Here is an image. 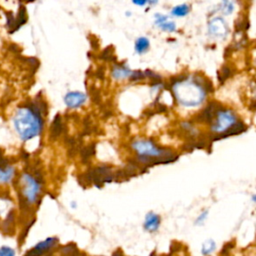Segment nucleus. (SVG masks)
<instances>
[{
    "mask_svg": "<svg viewBox=\"0 0 256 256\" xmlns=\"http://www.w3.org/2000/svg\"><path fill=\"white\" fill-rule=\"evenodd\" d=\"M44 110H46V106L36 102L18 108L13 118V123L22 140H29L41 132L43 125L41 114Z\"/></svg>",
    "mask_w": 256,
    "mask_h": 256,
    "instance_id": "f257e3e1",
    "label": "nucleus"
},
{
    "mask_svg": "<svg viewBox=\"0 0 256 256\" xmlns=\"http://www.w3.org/2000/svg\"><path fill=\"white\" fill-rule=\"evenodd\" d=\"M132 147L137 151L139 160L143 163H167L176 158L171 151L158 148L149 140L135 141Z\"/></svg>",
    "mask_w": 256,
    "mask_h": 256,
    "instance_id": "f03ea898",
    "label": "nucleus"
},
{
    "mask_svg": "<svg viewBox=\"0 0 256 256\" xmlns=\"http://www.w3.org/2000/svg\"><path fill=\"white\" fill-rule=\"evenodd\" d=\"M174 93L177 100L184 106H195L202 102L205 93L198 83L179 82L174 86Z\"/></svg>",
    "mask_w": 256,
    "mask_h": 256,
    "instance_id": "7ed1b4c3",
    "label": "nucleus"
},
{
    "mask_svg": "<svg viewBox=\"0 0 256 256\" xmlns=\"http://www.w3.org/2000/svg\"><path fill=\"white\" fill-rule=\"evenodd\" d=\"M23 181V195L26 201L29 203H34L37 199L40 190V184L36 178L30 174H24L22 177Z\"/></svg>",
    "mask_w": 256,
    "mask_h": 256,
    "instance_id": "20e7f679",
    "label": "nucleus"
},
{
    "mask_svg": "<svg viewBox=\"0 0 256 256\" xmlns=\"http://www.w3.org/2000/svg\"><path fill=\"white\" fill-rule=\"evenodd\" d=\"M236 122L235 115L230 110H220L217 114V122L213 126L212 130L217 133H224Z\"/></svg>",
    "mask_w": 256,
    "mask_h": 256,
    "instance_id": "39448f33",
    "label": "nucleus"
},
{
    "mask_svg": "<svg viewBox=\"0 0 256 256\" xmlns=\"http://www.w3.org/2000/svg\"><path fill=\"white\" fill-rule=\"evenodd\" d=\"M56 243H57L56 238H52V237L47 238L46 240L38 243L36 246H34L32 249L27 251L25 256H41L44 253H46L47 251H49L52 247H54Z\"/></svg>",
    "mask_w": 256,
    "mask_h": 256,
    "instance_id": "423d86ee",
    "label": "nucleus"
},
{
    "mask_svg": "<svg viewBox=\"0 0 256 256\" xmlns=\"http://www.w3.org/2000/svg\"><path fill=\"white\" fill-rule=\"evenodd\" d=\"M209 32L215 36L223 37L227 34L228 27L222 18L216 17L209 22Z\"/></svg>",
    "mask_w": 256,
    "mask_h": 256,
    "instance_id": "0eeeda50",
    "label": "nucleus"
},
{
    "mask_svg": "<svg viewBox=\"0 0 256 256\" xmlns=\"http://www.w3.org/2000/svg\"><path fill=\"white\" fill-rule=\"evenodd\" d=\"M86 101V95L82 92H69L64 97V102L70 108H77Z\"/></svg>",
    "mask_w": 256,
    "mask_h": 256,
    "instance_id": "6e6552de",
    "label": "nucleus"
},
{
    "mask_svg": "<svg viewBox=\"0 0 256 256\" xmlns=\"http://www.w3.org/2000/svg\"><path fill=\"white\" fill-rule=\"evenodd\" d=\"M160 225V217L157 214L149 213L146 216L145 222H144V228L147 231H155L158 229Z\"/></svg>",
    "mask_w": 256,
    "mask_h": 256,
    "instance_id": "1a4fd4ad",
    "label": "nucleus"
},
{
    "mask_svg": "<svg viewBox=\"0 0 256 256\" xmlns=\"http://www.w3.org/2000/svg\"><path fill=\"white\" fill-rule=\"evenodd\" d=\"M156 25L162 30L172 32L175 30L176 26L172 21H169L168 18L164 15H156Z\"/></svg>",
    "mask_w": 256,
    "mask_h": 256,
    "instance_id": "9d476101",
    "label": "nucleus"
},
{
    "mask_svg": "<svg viewBox=\"0 0 256 256\" xmlns=\"http://www.w3.org/2000/svg\"><path fill=\"white\" fill-rule=\"evenodd\" d=\"M14 175V168L7 165L0 166V183H6Z\"/></svg>",
    "mask_w": 256,
    "mask_h": 256,
    "instance_id": "9b49d317",
    "label": "nucleus"
},
{
    "mask_svg": "<svg viewBox=\"0 0 256 256\" xmlns=\"http://www.w3.org/2000/svg\"><path fill=\"white\" fill-rule=\"evenodd\" d=\"M62 128H63V125H62L61 117H60V115H56L52 122V125H51V136L54 138L58 137L62 133Z\"/></svg>",
    "mask_w": 256,
    "mask_h": 256,
    "instance_id": "f8f14e48",
    "label": "nucleus"
},
{
    "mask_svg": "<svg viewBox=\"0 0 256 256\" xmlns=\"http://www.w3.org/2000/svg\"><path fill=\"white\" fill-rule=\"evenodd\" d=\"M215 109H216V104L215 103H211L210 105H208L203 112L200 115V119L202 121L205 122H211L212 119L214 118V114H215Z\"/></svg>",
    "mask_w": 256,
    "mask_h": 256,
    "instance_id": "ddd939ff",
    "label": "nucleus"
},
{
    "mask_svg": "<svg viewBox=\"0 0 256 256\" xmlns=\"http://www.w3.org/2000/svg\"><path fill=\"white\" fill-rule=\"evenodd\" d=\"M27 21V14H26V9L25 7H21L19 9V13L17 15V17H15L14 20V27H13V32L17 29H19V27H21L25 22Z\"/></svg>",
    "mask_w": 256,
    "mask_h": 256,
    "instance_id": "4468645a",
    "label": "nucleus"
},
{
    "mask_svg": "<svg viewBox=\"0 0 256 256\" xmlns=\"http://www.w3.org/2000/svg\"><path fill=\"white\" fill-rule=\"evenodd\" d=\"M131 71L128 69V67H122V66H115L113 69V76L116 79H122L126 78L131 75Z\"/></svg>",
    "mask_w": 256,
    "mask_h": 256,
    "instance_id": "2eb2a0df",
    "label": "nucleus"
},
{
    "mask_svg": "<svg viewBox=\"0 0 256 256\" xmlns=\"http://www.w3.org/2000/svg\"><path fill=\"white\" fill-rule=\"evenodd\" d=\"M149 47V41L145 37H140L137 39L135 43V50L137 53H143L145 52Z\"/></svg>",
    "mask_w": 256,
    "mask_h": 256,
    "instance_id": "dca6fc26",
    "label": "nucleus"
},
{
    "mask_svg": "<svg viewBox=\"0 0 256 256\" xmlns=\"http://www.w3.org/2000/svg\"><path fill=\"white\" fill-rule=\"evenodd\" d=\"M189 12V6L187 4H181V5H178L176 7H174L172 9V14L175 15V16H179V17H182V16H185L187 15Z\"/></svg>",
    "mask_w": 256,
    "mask_h": 256,
    "instance_id": "f3484780",
    "label": "nucleus"
},
{
    "mask_svg": "<svg viewBox=\"0 0 256 256\" xmlns=\"http://www.w3.org/2000/svg\"><path fill=\"white\" fill-rule=\"evenodd\" d=\"M221 9H222V11H223L224 14L229 15V14L233 11V9H234L232 0H222Z\"/></svg>",
    "mask_w": 256,
    "mask_h": 256,
    "instance_id": "a211bd4d",
    "label": "nucleus"
},
{
    "mask_svg": "<svg viewBox=\"0 0 256 256\" xmlns=\"http://www.w3.org/2000/svg\"><path fill=\"white\" fill-rule=\"evenodd\" d=\"M215 249V242L213 240H208L204 245H203V248H202V253L204 255H208L210 254L211 252H213Z\"/></svg>",
    "mask_w": 256,
    "mask_h": 256,
    "instance_id": "6ab92c4d",
    "label": "nucleus"
},
{
    "mask_svg": "<svg viewBox=\"0 0 256 256\" xmlns=\"http://www.w3.org/2000/svg\"><path fill=\"white\" fill-rule=\"evenodd\" d=\"M95 150H94V145H91V146H88L86 148H84L82 150V159L84 160H88L93 154H94Z\"/></svg>",
    "mask_w": 256,
    "mask_h": 256,
    "instance_id": "aec40b11",
    "label": "nucleus"
},
{
    "mask_svg": "<svg viewBox=\"0 0 256 256\" xmlns=\"http://www.w3.org/2000/svg\"><path fill=\"white\" fill-rule=\"evenodd\" d=\"M229 76H230V70H229V68H227V67H224V68L222 69V72H219V73H218V78H219L220 82L225 81Z\"/></svg>",
    "mask_w": 256,
    "mask_h": 256,
    "instance_id": "412c9836",
    "label": "nucleus"
},
{
    "mask_svg": "<svg viewBox=\"0 0 256 256\" xmlns=\"http://www.w3.org/2000/svg\"><path fill=\"white\" fill-rule=\"evenodd\" d=\"M15 251L8 247V246H3L2 248H0V256H14Z\"/></svg>",
    "mask_w": 256,
    "mask_h": 256,
    "instance_id": "4be33fe9",
    "label": "nucleus"
},
{
    "mask_svg": "<svg viewBox=\"0 0 256 256\" xmlns=\"http://www.w3.org/2000/svg\"><path fill=\"white\" fill-rule=\"evenodd\" d=\"M145 77V73L141 72V71H136V72H132L130 75V78L132 80H140L143 79Z\"/></svg>",
    "mask_w": 256,
    "mask_h": 256,
    "instance_id": "5701e85b",
    "label": "nucleus"
},
{
    "mask_svg": "<svg viewBox=\"0 0 256 256\" xmlns=\"http://www.w3.org/2000/svg\"><path fill=\"white\" fill-rule=\"evenodd\" d=\"M109 50H110V47H108L105 51H103V54H102V57H103L104 59H106V60L110 59L111 56H112V54H113V52H112V51H109Z\"/></svg>",
    "mask_w": 256,
    "mask_h": 256,
    "instance_id": "b1692460",
    "label": "nucleus"
},
{
    "mask_svg": "<svg viewBox=\"0 0 256 256\" xmlns=\"http://www.w3.org/2000/svg\"><path fill=\"white\" fill-rule=\"evenodd\" d=\"M7 161L4 159L3 155H2V151L1 149H0V166H4V165H7Z\"/></svg>",
    "mask_w": 256,
    "mask_h": 256,
    "instance_id": "393cba45",
    "label": "nucleus"
},
{
    "mask_svg": "<svg viewBox=\"0 0 256 256\" xmlns=\"http://www.w3.org/2000/svg\"><path fill=\"white\" fill-rule=\"evenodd\" d=\"M133 3L136 4V5H139V6H143L146 4V2L148 1V0H132Z\"/></svg>",
    "mask_w": 256,
    "mask_h": 256,
    "instance_id": "a878e982",
    "label": "nucleus"
},
{
    "mask_svg": "<svg viewBox=\"0 0 256 256\" xmlns=\"http://www.w3.org/2000/svg\"><path fill=\"white\" fill-rule=\"evenodd\" d=\"M207 214H208V212H207V211L203 212L201 215H199V217H198V219H197V221H196V222H197V223H199V222L201 223V222H202L204 219H206V217H207L206 215H207Z\"/></svg>",
    "mask_w": 256,
    "mask_h": 256,
    "instance_id": "bb28decb",
    "label": "nucleus"
},
{
    "mask_svg": "<svg viewBox=\"0 0 256 256\" xmlns=\"http://www.w3.org/2000/svg\"><path fill=\"white\" fill-rule=\"evenodd\" d=\"M149 73H150V74H151V77H152V75H153V73H151V72H149ZM153 78H154V79H159V77H154V76H153Z\"/></svg>",
    "mask_w": 256,
    "mask_h": 256,
    "instance_id": "cd10ccee",
    "label": "nucleus"
}]
</instances>
